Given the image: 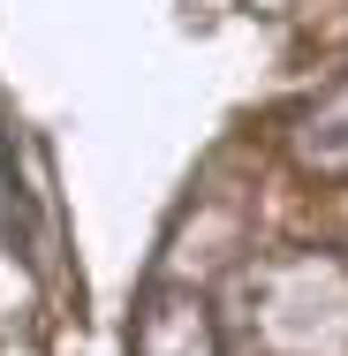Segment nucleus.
<instances>
[{"instance_id":"nucleus-1","label":"nucleus","mask_w":348,"mask_h":356,"mask_svg":"<svg viewBox=\"0 0 348 356\" xmlns=\"http://www.w3.org/2000/svg\"><path fill=\"white\" fill-rule=\"evenodd\" d=\"M129 349L137 356H219V334H212V303L197 288H151L129 326Z\"/></svg>"},{"instance_id":"nucleus-2","label":"nucleus","mask_w":348,"mask_h":356,"mask_svg":"<svg viewBox=\"0 0 348 356\" xmlns=\"http://www.w3.org/2000/svg\"><path fill=\"white\" fill-rule=\"evenodd\" d=\"M303 167L348 175V99H333L326 114H310V129H303Z\"/></svg>"}]
</instances>
